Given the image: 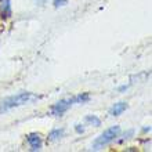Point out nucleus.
<instances>
[{
    "label": "nucleus",
    "instance_id": "obj_1",
    "mask_svg": "<svg viewBox=\"0 0 152 152\" xmlns=\"http://www.w3.org/2000/svg\"><path fill=\"white\" fill-rule=\"evenodd\" d=\"M35 98H36V96L32 94V93H18V94L10 96L0 102V113L7 112V111H10L12 108H17V107L28 104L29 101L35 100Z\"/></svg>",
    "mask_w": 152,
    "mask_h": 152
},
{
    "label": "nucleus",
    "instance_id": "obj_2",
    "mask_svg": "<svg viewBox=\"0 0 152 152\" xmlns=\"http://www.w3.org/2000/svg\"><path fill=\"white\" fill-rule=\"evenodd\" d=\"M120 134V127L119 126H112V127L107 129L100 137H97L94 142H93V149H100L105 145H108L109 142L115 141Z\"/></svg>",
    "mask_w": 152,
    "mask_h": 152
},
{
    "label": "nucleus",
    "instance_id": "obj_3",
    "mask_svg": "<svg viewBox=\"0 0 152 152\" xmlns=\"http://www.w3.org/2000/svg\"><path fill=\"white\" fill-rule=\"evenodd\" d=\"M71 105H73L72 98H68V100H61V101H58L57 104L53 105L51 112L54 113V115H61V113H64L65 111H68Z\"/></svg>",
    "mask_w": 152,
    "mask_h": 152
},
{
    "label": "nucleus",
    "instance_id": "obj_4",
    "mask_svg": "<svg viewBox=\"0 0 152 152\" xmlns=\"http://www.w3.org/2000/svg\"><path fill=\"white\" fill-rule=\"evenodd\" d=\"M26 141H28L29 147L32 151H39L42 149V138H40V134L37 133H31L26 136Z\"/></svg>",
    "mask_w": 152,
    "mask_h": 152
},
{
    "label": "nucleus",
    "instance_id": "obj_5",
    "mask_svg": "<svg viewBox=\"0 0 152 152\" xmlns=\"http://www.w3.org/2000/svg\"><path fill=\"white\" fill-rule=\"evenodd\" d=\"M126 109H127V104L122 101V102H118V104L113 105L112 108H111V111H109V113L112 116H119V115H122Z\"/></svg>",
    "mask_w": 152,
    "mask_h": 152
},
{
    "label": "nucleus",
    "instance_id": "obj_6",
    "mask_svg": "<svg viewBox=\"0 0 152 152\" xmlns=\"http://www.w3.org/2000/svg\"><path fill=\"white\" fill-rule=\"evenodd\" d=\"M62 136H64V129H54V130L50 132V134H48V140L50 141L60 140Z\"/></svg>",
    "mask_w": 152,
    "mask_h": 152
},
{
    "label": "nucleus",
    "instance_id": "obj_7",
    "mask_svg": "<svg viewBox=\"0 0 152 152\" xmlns=\"http://www.w3.org/2000/svg\"><path fill=\"white\" fill-rule=\"evenodd\" d=\"M90 100V94L88 93H83V94H79L72 98V102L73 104H83V102H87Z\"/></svg>",
    "mask_w": 152,
    "mask_h": 152
},
{
    "label": "nucleus",
    "instance_id": "obj_8",
    "mask_svg": "<svg viewBox=\"0 0 152 152\" xmlns=\"http://www.w3.org/2000/svg\"><path fill=\"white\" fill-rule=\"evenodd\" d=\"M86 122H87V123H90V124H93V126H100V124H101V120L98 119L96 115L86 116Z\"/></svg>",
    "mask_w": 152,
    "mask_h": 152
},
{
    "label": "nucleus",
    "instance_id": "obj_9",
    "mask_svg": "<svg viewBox=\"0 0 152 152\" xmlns=\"http://www.w3.org/2000/svg\"><path fill=\"white\" fill-rule=\"evenodd\" d=\"M65 4H66V0H54V6H56V7L65 6Z\"/></svg>",
    "mask_w": 152,
    "mask_h": 152
},
{
    "label": "nucleus",
    "instance_id": "obj_10",
    "mask_svg": "<svg viewBox=\"0 0 152 152\" xmlns=\"http://www.w3.org/2000/svg\"><path fill=\"white\" fill-rule=\"evenodd\" d=\"M83 130H84V129L80 127V124H76V132H77V133H83Z\"/></svg>",
    "mask_w": 152,
    "mask_h": 152
},
{
    "label": "nucleus",
    "instance_id": "obj_11",
    "mask_svg": "<svg viewBox=\"0 0 152 152\" xmlns=\"http://www.w3.org/2000/svg\"><path fill=\"white\" fill-rule=\"evenodd\" d=\"M124 90H127V86H122V87H119V91H124Z\"/></svg>",
    "mask_w": 152,
    "mask_h": 152
}]
</instances>
